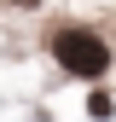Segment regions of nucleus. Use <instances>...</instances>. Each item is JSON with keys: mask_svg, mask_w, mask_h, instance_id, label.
Listing matches in <instances>:
<instances>
[{"mask_svg": "<svg viewBox=\"0 0 116 122\" xmlns=\"http://www.w3.org/2000/svg\"><path fill=\"white\" fill-rule=\"evenodd\" d=\"M52 58L70 76H81V81H99V76L110 70V47L93 35V29H58L52 35Z\"/></svg>", "mask_w": 116, "mask_h": 122, "instance_id": "nucleus-1", "label": "nucleus"}, {"mask_svg": "<svg viewBox=\"0 0 116 122\" xmlns=\"http://www.w3.org/2000/svg\"><path fill=\"white\" fill-rule=\"evenodd\" d=\"M110 111H116V105H110V93H93V99H87V116H99V122H105Z\"/></svg>", "mask_w": 116, "mask_h": 122, "instance_id": "nucleus-2", "label": "nucleus"}]
</instances>
